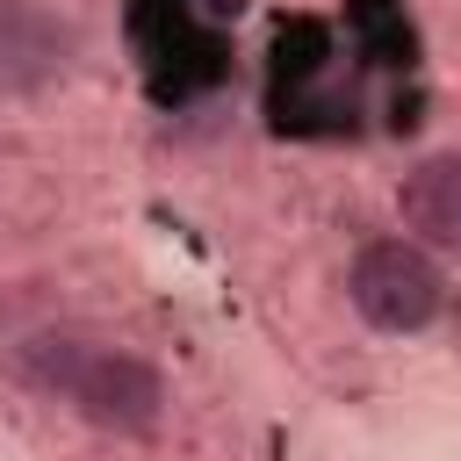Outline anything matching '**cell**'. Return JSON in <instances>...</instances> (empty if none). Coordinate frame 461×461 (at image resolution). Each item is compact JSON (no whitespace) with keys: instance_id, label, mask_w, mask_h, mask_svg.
I'll return each instance as SVG.
<instances>
[{"instance_id":"cell-1","label":"cell","mask_w":461,"mask_h":461,"mask_svg":"<svg viewBox=\"0 0 461 461\" xmlns=\"http://www.w3.org/2000/svg\"><path fill=\"white\" fill-rule=\"evenodd\" d=\"M14 367H22L36 389L65 396V403H72L86 425H101V432H151V425H158V403H166L158 375H151L137 353L86 346V339H58V331L14 346Z\"/></svg>"},{"instance_id":"cell-2","label":"cell","mask_w":461,"mask_h":461,"mask_svg":"<svg viewBox=\"0 0 461 461\" xmlns=\"http://www.w3.org/2000/svg\"><path fill=\"white\" fill-rule=\"evenodd\" d=\"M130 43H137V58H144L151 101H166V108L209 94V86L230 72L223 29L202 22L187 0H130Z\"/></svg>"},{"instance_id":"cell-3","label":"cell","mask_w":461,"mask_h":461,"mask_svg":"<svg viewBox=\"0 0 461 461\" xmlns=\"http://www.w3.org/2000/svg\"><path fill=\"white\" fill-rule=\"evenodd\" d=\"M439 267L418 252V245H403V238H382V245H367L360 259H353V274H346V295H353V310L367 317V324H382V331H425L432 317H439Z\"/></svg>"},{"instance_id":"cell-4","label":"cell","mask_w":461,"mask_h":461,"mask_svg":"<svg viewBox=\"0 0 461 461\" xmlns=\"http://www.w3.org/2000/svg\"><path fill=\"white\" fill-rule=\"evenodd\" d=\"M396 209L418 238L432 245H461V158H425L403 173L396 187Z\"/></svg>"},{"instance_id":"cell-5","label":"cell","mask_w":461,"mask_h":461,"mask_svg":"<svg viewBox=\"0 0 461 461\" xmlns=\"http://www.w3.org/2000/svg\"><path fill=\"white\" fill-rule=\"evenodd\" d=\"M324 72H331V29H324L317 14H288V22L274 29L267 94H274V101H288V94H310V86H324Z\"/></svg>"},{"instance_id":"cell-6","label":"cell","mask_w":461,"mask_h":461,"mask_svg":"<svg viewBox=\"0 0 461 461\" xmlns=\"http://www.w3.org/2000/svg\"><path fill=\"white\" fill-rule=\"evenodd\" d=\"M346 36L360 43L367 65H411L418 58V36H411L403 0H346Z\"/></svg>"},{"instance_id":"cell-7","label":"cell","mask_w":461,"mask_h":461,"mask_svg":"<svg viewBox=\"0 0 461 461\" xmlns=\"http://www.w3.org/2000/svg\"><path fill=\"white\" fill-rule=\"evenodd\" d=\"M187 7H194L202 22H216V29H223V22H238V7H245V0H187Z\"/></svg>"},{"instance_id":"cell-8","label":"cell","mask_w":461,"mask_h":461,"mask_svg":"<svg viewBox=\"0 0 461 461\" xmlns=\"http://www.w3.org/2000/svg\"><path fill=\"white\" fill-rule=\"evenodd\" d=\"M7 14H14V0H0V29H7Z\"/></svg>"}]
</instances>
